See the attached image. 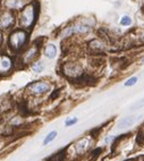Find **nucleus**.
<instances>
[{
  "label": "nucleus",
  "instance_id": "f257e3e1",
  "mask_svg": "<svg viewBox=\"0 0 144 161\" xmlns=\"http://www.w3.org/2000/svg\"><path fill=\"white\" fill-rule=\"evenodd\" d=\"M38 15V4L32 2L26 5L19 15V25L23 28H31Z\"/></svg>",
  "mask_w": 144,
  "mask_h": 161
},
{
  "label": "nucleus",
  "instance_id": "f03ea898",
  "mask_svg": "<svg viewBox=\"0 0 144 161\" xmlns=\"http://www.w3.org/2000/svg\"><path fill=\"white\" fill-rule=\"evenodd\" d=\"M27 38H29V35H27L26 31L22 30V28L15 30L14 32L10 33L9 39H8L9 48L13 51H18L25 45V43L27 42Z\"/></svg>",
  "mask_w": 144,
  "mask_h": 161
},
{
  "label": "nucleus",
  "instance_id": "7ed1b4c3",
  "mask_svg": "<svg viewBox=\"0 0 144 161\" xmlns=\"http://www.w3.org/2000/svg\"><path fill=\"white\" fill-rule=\"evenodd\" d=\"M61 71L67 77L70 78L81 77L83 75V68L77 63H65L61 67Z\"/></svg>",
  "mask_w": 144,
  "mask_h": 161
},
{
  "label": "nucleus",
  "instance_id": "20e7f679",
  "mask_svg": "<svg viewBox=\"0 0 144 161\" xmlns=\"http://www.w3.org/2000/svg\"><path fill=\"white\" fill-rule=\"evenodd\" d=\"M90 30H91V26L88 24H77V25L68 26L61 32V36L67 38L73 34H84V33L88 32Z\"/></svg>",
  "mask_w": 144,
  "mask_h": 161
},
{
  "label": "nucleus",
  "instance_id": "39448f33",
  "mask_svg": "<svg viewBox=\"0 0 144 161\" xmlns=\"http://www.w3.org/2000/svg\"><path fill=\"white\" fill-rule=\"evenodd\" d=\"M27 90L34 95H41V94L47 93L48 91H50V84L43 82V81H39V82H34V83L30 84L27 86Z\"/></svg>",
  "mask_w": 144,
  "mask_h": 161
},
{
  "label": "nucleus",
  "instance_id": "423d86ee",
  "mask_svg": "<svg viewBox=\"0 0 144 161\" xmlns=\"http://www.w3.org/2000/svg\"><path fill=\"white\" fill-rule=\"evenodd\" d=\"M39 55V45L37 43H34L33 45H31L24 53H23V57H22V63L23 64H30L32 63L34 59L38 57Z\"/></svg>",
  "mask_w": 144,
  "mask_h": 161
},
{
  "label": "nucleus",
  "instance_id": "0eeeda50",
  "mask_svg": "<svg viewBox=\"0 0 144 161\" xmlns=\"http://www.w3.org/2000/svg\"><path fill=\"white\" fill-rule=\"evenodd\" d=\"M15 23V15L12 12H4L0 15V28L6 30L12 27Z\"/></svg>",
  "mask_w": 144,
  "mask_h": 161
},
{
  "label": "nucleus",
  "instance_id": "6e6552de",
  "mask_svg": "<svg viewBox=\"0 0 144 161\" xmlns=\"http://www.w3.org/2000/svg\"><path fill=\"white\" fill-rule=\"evenodd\" d=\"M13 68V60L7 55L0 56V75H5L12 71Z\"/></svg>",
  "mask_w": 144,
  "mask_h": 161
},
{
  "label": "nucleus",
  "instance_id": "1a4fd4ad",
  "mask_svg": "<svg viewBox=\"0 0 144 161\" xmlns=\"http://www.w3.org/2000/svg\"><path fill=\"white\" fill-rule=\"evenodd\" d=\"M91 145V138L90 137H83L80 141H77L75 143V149L77 154H83L88 151V149Z\"/></svg>",
  "mask_w": 144,
  "mask_h": 161
},
{
  "label": "nucleus",
  "instance_id": "9d476101",
  "mask_svg": "<svg viewBox=\"0 0 144 161\" xmlns=\"http://www.w3.org/2000/svg\"><path fill=\"white\" fill-rule=\"evenodd\" d=\"M143 116H141V115H138V116H128L124 118V119H121L120 122L118 124V128L121 129V128H126V127H128V126H132L133 124H135V122H137Z\"/></svg>",
  "mask_w": 144,
  "mask_h": 161
},
{
  "label": "nucleus",
  "instance_id": "9b49d317",
  "mask_svg": "<svg viewBox=\"0 0 144 161\" xmlns=\"http://www.w3.org/2000/svg\"><path fill=\"white\" fill-rule=\"evenodd\" d=\"M106 47L107 45L101 41V40H92L90 41L88 43V48L92 50L93 52H101L103 50H106Z\"/></svg>",
  "mask_w": 144,
  "mask_h": 161
},
{
  "label": "nucleus",
  "instance_id": "f8f14e48",
  "mask_svg": "<svg viewBox=\"0 0 144 161\" xmlns=\"http://www.w3.org/2000/svg\"><path fill=\"white\" fill-rule=\"evenodd\" d=\"M57 55V48L55 44H48L44 49V56L49 59H53Z\"/></svg>",
  "mask_w": 144,
  "mask_h": 161
},
{
  "label": "nucleus",
  "instance_id": "ddd939ff",
  "mask_svg": "<svg viewBox=\"0 0 144 161\" xmlns=\"http://www.w3.org/2000/svg\"><path fill=\"white\" fill-rule=\"evenodd\" d=\"M5 5L9 9H17V8L23 6V1L22 0H7Z\"/></svg>",
  "mask_w": 144,
  "mask_h": 161
},
{
  "label": "nucleus",
  "instance_id": "4468645a",
  "mask_svg": "<svg viewBox=\"0 0 144 161\" xmlns=\"http://www.w3.org/2000/svg\"><path fill=\"white\" fill-rule=\"evenodd\" d=\"M64 159H65V150H61V151L55 153L53 155L49 157L45 161H63Z\"/></svg>",
  "mask_w": 144,
  "mask_h": 161
},
{
  "label": "nucleus",
  "instance_id": "2eb2a0df",
  "mask_svg": "<svg viewBox=\"0 0 144 161\" xmlns=\"http://www.w3.org/2000/svg\"><path fill=\"white\" fill-rule=\"evenodd\" d=\"M56 137H57V132H56V130H53V132H51V133H49L48 135L45 136V138H44L43 145H47V144H49V143L53 141V140H55Z\"/></svg>",
  "mask_w": 144,
  "mask_h": 161
},
{
  "label": "nucleus",
  "instance_id": "dca6fc26",
  "mask_svg": "<svg viewBox=\"0 0 144 161\" xmlns=\"http://www.w3.org/2000/svg\"><path fill=\"white\" fill-rule=\"evenodd\" d=\"M44 68V65L42 63H34L33 66H32V71H34V73H41V71H43Z\"/></svg>",
  "mask_w": 144,
  "mask_h": 161
},
{
  "label": "nucleus",
  "instance_id": "f3484780",
  "mask_svg": "<svg viewBox=\"0 0 144 161\" xmlns=\"http://www.w3.org/2000/svg\"><path fill=\"white\" fill-rule=\"evenodd\" d=\"M137 79L138 78L136 76H133V77H129L127 81H126L124 85H125L126 87H129V86H133V85H135V84L137 83Z\"/></svg>",
  "mask_w": 144,
  "mask_h": 161
},
{
  "label": "nucleus",
  "instance_id": "a211bd4d",
  "mask_svg": "<svg viewBox=\"0 0 144 161\" xmlns=\"http://www.w3.org/2000/svg\"><path fill=\"white\" fill-rule=\"evenodd\" d=\"M144 107V98L143 99H141V100H138L137 102H135L133 106H132L131 110H137V109H141V108H143Z\"/></svg>",
  "mask_w": 144,
  "mask_h": 161
},
{
  "label": "nucleus",
  "instance_id": "6ab92c4d",
  "mask_svg": "<svg viewBox=\"0 0 144 161\" xmlns=\"http://www.w3.org/2000/svg\"><path fill=\"white\" fill-rule=\"evenodd\" d=\"M120 24L123 26H128L132 24V20L129 16H124L123 18H121V20H120Z\"/></svg>",
  "mask_w": 144,
  "mask_h": 161
},
{
  "label": "nucleus",
  "instance_id": "aec40b11",
  "mask_svg": "<svg viewBox=\"0 0 144 161\" xmlns=\"http://www.w3.org/2000/svg\"><path fill=\"white\" fill-rule=\"evenodd\" d=\"M78 122V119L77 118H68L66 122H65V125L69 127V126H73V125H75L76 122Z\"/></svg>",
  "mask_w": 144,
  "mask_h": 161
},
{
  "label": "nucleus",
  "instance_id": "412c9836",
  "mask_svg": "<svg viewBox=\"0 0 144 161\" xmlns=\"http://www.w3.org/2000/svg\"><path fill=\"white\" fill-rule=\"evenodd\" d=\"M1 44H2V33L0 31V48H1Z\"/></svg>",
  "mask_w": 144,
  "mask_h": 161
},
{
  "label": "nucleus",
  "instance_id": "4be33fe9",
  "mask_svg": "<svg viewBox=\"0 0 144 161\" xmlns=\"http://www.w3.org/2000/svg\"><path fill=\"white\" fill-rule=\"evenodd\" d=\"M141 41H142V42L144 43V34L142 35V36H141Z\"/></svg>",
  "mask_w": 144,
  "mask_h": 161
},
{
  "label": "nucleus",
  "instance_id": "5701e85b",
  "mask_svg": "<svg viewBox=\"0 0 144 161\" xmlns=\"http://www.w3.org/2000/svg\"><path fill=\"white\" fill-rule=\"evenodd\" d=\"M142 135L144 136V126H143V128H142Z\"/></svg>",
  "mask_w": 144,
  "mask_h": 161
},
{
  "label": "nucleus",
  "instance_id": "b1692460",
  "mask_svg": "<svg viewBox=\"0 0 144 161\" xmlns=\"http://www.w3.org/2000/svg\"><path fill=\"white\" fill-rule=\"evenodd\" d=\"M143 64H144V60H143Z\"/></svg>",
  "mask_w": 144,
  "mask_h": 161
}]
</instances>
